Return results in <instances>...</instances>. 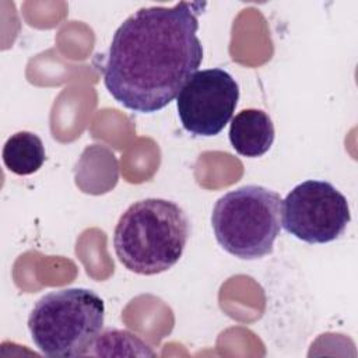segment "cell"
Instances as JSON below:
<instances>
[{"mask_svg":"<svg viewBox=\"0 0 358 358\" xmlns=\"http://www.w3.org/2000/svg\"><path fill=\"white\" fill-rule=\"evenodd\" d=\"M206 6L143 7L120 24L103 69V84L120 105L154 113L179 95L203 60L197 17Z\"/></svg>","mask_w":358,"mask_h":358,"instance_id":"6da1fadb","label":"cell"},{"mask_svg":"<svg viewBox=\"0 0 358 358\" xmlns=\"http://www.w3.org/2000/svg\"><path fill=\"white\" fill-rule=\"evenodd\" d=\"M189 235L190 222L182 207L165 199H144L120 215L113 246L127 270L154 275L178 263Z\"/></svg>","mask_w":358,"mask_h":358,"instance_id":"7a4b0ae2","label":"cell"},{"mask_svg":"<svg viewBox=\"0 0 358 358\" xmlns=\"http://www.w3.org/2000/svg\"><path fill=\"white\" fill-rule=\"evenodd\" d=\"M105 303L88 288H64L43 295L28 316L38 350L53 358L85 355L103 326Z\"/></svg>","mask_w":358,"mask_h":358,"instance_id":"3957f363","label":"cell"},{"mask_svg":"<svg viewBox=\"0 0 358 358\" xmlns=\"http://www.w3.org/2000/svg\"><path fill=\"white\" fill-rule=\"evenodd\" d=\"M281 225L306 243L338 239L351 221L345 196L330 182L309 179L296 185L282 200Z\"/></svg>","mask_w":358,"mask_h":358,"instance_id":"5b68a950","label":"cell"},{"mask_svg":"<svg viewBox=\"0 0 358 358\" xmlns=\"http://www.w3.org/2000/svg\"><path fill=\"white\" fill-rule=\"evenodd\" d=\"M281 204L282 199L277 192L257 185L225 193L211 213L217 242L243 260L270 255L281 229Z\"/></svg>","mask_w":358,"mask_h":358,"instance_id":"277c9868","label":"cell"},{"mask_svg":"<svg viewBox=\"0 0 358 358\" xmlns=\"http://www.w3.org/2000/svg\"><path fill=\"white\" fill-rule=\"evenodd\" d=\"M95 348V351H91V355H102L105 350L108 348H120V347H129L134 351L136 355H154V352L148 348L147 344H144L137 336L126 331V330H116L109 329L101 334L96 336V338L92 341L90 348ZM88 352V351H87ZM87 355V354H85Z\"/></svg>","mask_w":358,"mask_h":358,"instance_id":"9c48e42d","label":"cell"},{"mask_svg":"<svg viewBox=\"0 0 358 358\" xmlns=\"http://www.w3.org/2000/svg\"><path fill=\"white\" fill-rule=\"evenodd\" d=\"M271 117L260 109H243L229 126V141L234 150L249 158L264 155L274 141Z\"/></svg>","mask_w":358,"mask_h":358,"instance_id":"52a82bcc","label":"cell"},{"mask_svg":"<svg viewBox=\"0 0 358 358\" xmlns=\"http://www.w3.org/2000/svg\"><path fill=\"white\" fill-rule=\"evenodd\" d=\"M42 140L31 131H18L10 136L3 147V162L15 175L35 173L45 162Z\"/></svg>","mask_w":358,"mask_h":358,"instance_id":"ba28073f","label":"cell"},{"mask_svg":"<svg viewBox=\"0 0 358 358\" xmlns=\"http://www.w3.org/2000/svg\"><path fill=\"white\" fill-rule=\"evenodd\" d=\"M239 99L235 78L222 69L196 71L176 96L178 115L186 131L211 137L224 130Z\"/></svg>","mask_w":358,"mask_h":358,"instance_id":"8992f818","label":"cell"}]
</instances>
